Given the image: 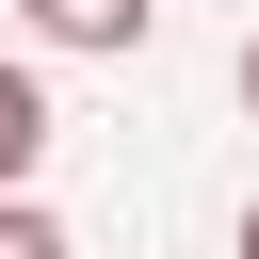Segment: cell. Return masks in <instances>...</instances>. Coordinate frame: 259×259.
I'll return each mask as SVG.
<instances>
[{
  "label": "cell",
  "instance_id": "4",
  "mask_svg": "<svg viewBox=\"0 0 259 259\" xmlns=\"http://www.w3.org/2000/svg\"><path fill=\"white\" fill-rule=\"evenodd\" d=\"M243 113H259V32H243Z\"/></svg>",
  "mask_w": 259,
  "mask_h": 259
},
{
  "label": "cell",
  "instance_id": "1",
  "mask_svg": "<svg viewBox=\"0 0 259 259\" xmlns=\"http://www.w3.org/2000/svg\"><path fill=\"white\" fill-rule=\"evenodd\" d=\"M32 16V49H146L162 32V0H16Z\"/></svg>",
  "mask_w": 259,
  "mask_h": 259
},
{
  "label": "cell",
  "instance_id": "2",
  "mask_svg": "<svg viewBox=\"0 0 259 259\" xmlns=\"http://www.w3.org/2000/svg\"><path fill=\"white\" fill-rule=\"evenodd\" d=\"M32 162H49V81H32V65H0V194H16Z\"/></svg>",
  "mask_w": 259,
  "mask_h": 259
},
{
  "label": "cell",
  "instance_id": "5",
  "mask_svg": "<svg viewBox=\"0 0 259 259\" xmlns=\"http://www.w3.org/2000/svg\"><path fill=\"white\" fill-rule=\"evenodd\" d=\"M227 259H259V194H243V243H227Z\"/></svg>",
  "mask_w": 259,
  "mask_h": 259
},
{
  "label": "cell",
  "instance_id": "3",
  "mask_svg": "<svg viewBox=\"0 0 259 259\" xmlns=\"http://www.w3.org/2000/svg\"><path fill=\"white\" fill-rule=\"evenodd\" d=\"M0 259H65V227H49L32 194H0Z\"/></svg>",
  "mask_w": 259,
  "mask_h": 259
}]
</instances>
